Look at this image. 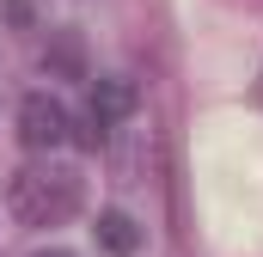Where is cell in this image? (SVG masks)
I'll use <instances>...</instances> for the list:
<instances>
[{
    "label": "cell",
    "mask_w": 263,
    "mask_h": 257,
    "mask_svg": "<svg viewBox=\"0 0 263 257\" xmlns=\"http://www.w3.org/2000/svg\"><path fill=\"white\" fill-rule=\"evenodd\" d=\"M80 202H86V178L62 159H31L6 178V208L25 227H62L67 214H80Z\"/></svg>",
    "instance_id": "1"
},
{
    "label": "cell",
    "mask_w": 263,
    "mask_h": 257,
    "mask_svg": "<svg viewBox=\"0 0 263 257\" xmlns=\"http://www.w3.org/2000/svg\"><path fill=\"white\" fill-rule=\"evenodd\" d=\"M18 141L31 147V153H55V147H67L73 141V117H67L62 98H49V92H31L25 104H18Z\"/></svg>",
    "instance_id": "2"
},
{
    "label": "cell",
    "mask_w": 263,
    "mask_h": 257,
    "mask_svg": "<svg viewBox=\"0 0 263 257\" xmlns=\"http://www.w3.org/2000/svg\"><path fill=\"white\" fill-rule=\"evenodd\" d=\"M92 233H98V245H104L110 257H135V251H141V227H135L123 208H104Z\"/></svg>",
    "instance_id": "3"
},
{
    "label": "cell",
    "mask_w": 263,
    "mask_h": 257,
    "mask_svg": "<svg viewBox=\"0 0 263 257\" xmlns=\"http://www.w3.org/2000/svg\"><path fill=\"white\" fill-rule=\"evenodd\" d=\"M43 67H49V74H67V80H80V74H86V56H80V37H73V31H62V37H55V43L43 49Z\"/></svg>",
    "instance_id": "4"
},
{
    "label": "cell",
    "mask_w": 263,
    "mask_h": 257,
    "mask_svg": "<svg viewBox=\"0 0 263 257\" xmlns=\"http://www.w3.org/2000/svg\"><path fill=\"white\" fill-rule=\"evenodd\" d=\"M37 257H73V251H37Z\"/></svg>",
    "instance_id": "5"
},
{
    "label": "cell",
    "mask_w": 263,
    "mask_h": 257,
    "mask_svg": "<svg viewBox=\"0 0 263 257\" xmlns=\"http://www.w3.org/2000/svg\"><path fill=\"white\" fill-rule=\"evenodd\" d=\"M257 98H263V86H257Z\"/></svg>",
    "instance_id": "6"
}]
</instances>
